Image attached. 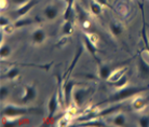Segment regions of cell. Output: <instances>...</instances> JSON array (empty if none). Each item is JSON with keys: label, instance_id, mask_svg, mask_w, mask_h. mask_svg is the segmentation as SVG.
Wrapping results in <instances>:
<instances>
[{"label": "cell", "instance_id": "obj_29", "mask_svg": "<svg viewBox=\"0 0 149 127\" xmlns=\"http://www.w3.org/2000/svg\"><path fill=\"white\" fill-rule=\"evenodd\" d=\"M138 125L141 127H149V115H143L138 121Z\"/></svg>", "mask_w": 149, "mask_h": 127}, {"label": "cell", "instance_id": "obj_16", "mask_svg": "<svg viewBox=\"0 0 149 127\" xmlns=\"http://www.w3.org/2000/svg\"><path fill=\"white\" fill-rule=\"evenodd\" d=\"M45 16L49 21H53L58 16V9L54 6H48L45 9Z\"/></svg>", "mask_w": 149, "mask_h": 127}, {"label": "cell", "instance_id": "obj_27", "mask_svg": "<svg viewBox=\"0 0 149 127\" xmlns=\"http://www.w3.org/2000/svg\"><path fill=\"white\" fill-rule=\"evenodd\" d=\"M72 26H74V22H70V21H65L63 25V28H62V34L64 36H68V35L71 34L72 31Z\"/></svg>", "mask_w": 149, "mask_h": 127}, {"label": "cell", "instance_id": "obj_19", "mask_svg": "<svg viewBox=\"0 0 149 127\" xmlns=\"http://www.w3.org/2000/svg\"><path fill=\"white\" fill-rule=\"evenodd\" d=\"M127 82H129V79L125 75H123L120 79H118L117 81H112V82H108V84L112 87H115L117 90H120V88H123L127 85Z\"/></svg>", "mask_w": 149, "mask_h": 127}, {"label": "cell", "instance_id": "obj_24", "mask_svg": "<svg viewBox=\"0 0 149 127\" xmlns=\"http://www.w3.org/2000/svg\"><path fill=\"white\" fill-rule=\"evenodd\" d=\"M79 126H106V124L103 121L98 120V119H93V120L86 121V122H81L80 124H78Z\"/></svg>", "mask_w": 149, "mask_h": 127}, {"label": "cell", "instance_id": "obj_13", "mask_svg": "<svg viewBox=\"0 0 149 127\" xmlns=\"http://www.w3.org/2000/svg\"><path fill=\"white\" fill-rule=\"evenodd\" d=\"M118 67H113L111 65H100L98 67V75L102 80H108L110 75L112 73V71L117 69Z\"/></svg>", "mask_w": 149, "mask_h": 127}, {"label": "cell", "instance_id": "obj_23", "mask_svg": "<svg viewBox=\"0 0 149 127\" xmlns=\"http://www.w3.org/2000/svg\"><path fill=\"white\" fill-rule=\"evenodd\" d=\"M90 9H91L92 14L96 15V16L102 14V4L98 3L95 0H91V2H90Z\"/></svg>", "mask_w": 149, "mask_h": 127}, {"label": "cell", "instance_id": "obj_28", "mask_svg": "<svg viewBox=\"0 0 149 127\" xmlns=\"http://www.w3.org/2000/svg\"><path fill=\"white\" fill-rule=\"evenodd\" d=\"M112 123H113L115 126H124L127 124V119L123 114H118V115H116L113 117Z\"/></svg>", "mask_w": 149, "mask_h": 127}, {"label": "cell", "instance_id": "obj_11", "mask_svg": "<svg viewBox=\"0 0 149 127\" xmlns=\"http://www.w3.org/2000/svg\"><path fill=\"white\" fill-rule=\"evenodd\" d=\"M82 52H83V49H82V45H81V44H79V45H78V48H77V52H76V54H74V60L71 61L70 66L68 67L67 71H66V72L64 73V75H63L64 81H65V80H67V78L69 77V75H70L71 71H72V69H74V67H76V65H77V61H78L79 58H80V56H81Z\"/></svg>", "mask_w": 149, "mask_h": 127}, {"label": "cell", "instance_id": "obj_14", "mask_svg": "<svg viewBox=\"0 0 149 127\" xmlns=\"http://www.w3.org/2000/svg\"><path fill=\"white\" fill-rule=\"evenodd\" d=\"M139 7L142 9V14H143V28H142V39L143 43L145 46V50L149 53V39L147 36V30H146V22H145V13H144V8L142 4H139Z\"/></svg>", "mask_w": 149, "mask_h": 127}, {"label": "cell", "instance_id": "obj_22", "mask_svg": "<svg viewBox=\"0 0 149 127\" xmlns=\"http://www.w3.org/2000/svg\"><path fill=\"white\" fill-rule=\"evenodd\" d=\"M19 75V69L16 67H13L9 71H7V73H6L4 75H2L1 78L8 79V80H15Z\"/></svg>", "mask_w": 149, "mask_h": 127}, {"label": "cell", "instance_id": "obj_20", "mask_svg": "<svg viewBox=\"0 0 149 127\" xmlns=\"http://www.w3.org/2000/svg\"><path fill=\"white\" fill-rule=\"evenodd\" d=\"M74 10H76V19H79V21L81 22V24L88 22V14H86V11H84L78 3H76Z\"/></svg>", "mask_w": 149, "mask_h": 127}, {"label": "cell", "instance_id": "obj_18", "mask_svg": "<svg viewBox=\"0 0 149 127\" xmlns=\"http://www.w3.org/2000/svg\"><path fill=\"white\" fill-rule=\"evenodd\" d=\"M109 29H110V32L112 34L113 37H119L123 31L121 24H119L117 21H111V22L109 23Z\"/></svg>", "mask_w": 149, "mask_h": 127}, {"label": "cell", "instance_id": "obj_32", "mask_svg": "<svg viewBox=\"0 0 149 127\" xmlns=\"http://www.w3.org/2000/svg\"><path fill=\"white\" fill-rule=\"evenodd\" d=\"M28 1H29V0H12V2L14 4H16V6H22V4L28 2Z\"/></svg>", "mask_w": 149, "mask_h": 127}, {"label": "cell", "instance_id": "obj_30", "mask_svg": "<svg viewBox=\"0 0 149 127\" xmlns=\"http://www.w3.org/2000/svg\"><path fill=\"white\" fill-rule=\"evenodd\" d=\"M9 95V90H8L7 86H1L0 88V97H1V100H3L8 97Z\"/></svg>", "mask_w": 149, "mask_h": 127}, {"label": "cell", "instance_id": "obj_8", "mask_svg": "<svg viewBox=\"0 0 149 127\" xmlns=\"http://www.w3.org/2000/svg\"><path fill=\"white\" fill-rule=\"evenodd\" d=\"M83 42H84V46L86 48L88 52L92 55V57L96 60L97 63L100 64V60H98V58H97V56H96L97 48H96V45H95V42L92 40V38L90 37L89 35L84 34L83 35Z\"/></svg>", "mask_w": 149, "mask_h": 127}, {"label": "cell", "instance_id": "obj_21", "mask_svg": "<svg viewBox=\"0 0 149 127\" xmlns=\"http://www.w3.org/2000/svg\"><path fill=\"white\" fill-rule=\"evenodd\" d=\"M38 22L37 19H16V22L14 23V27L15 28H21V27H26V26H29L31 24H34V23Z\"/></svg>", "mask_w": 149, "mask_h": 127}, {"label": "cell", "instance_id": "obj_5", "mask_svg": "<svg viewBox=\"0 0 149 127\" xmlns=\"http://www.w3.org/2000/svg\"><path fill=\"white\" fill-rule=\"evenodd\" d=\"M78 84L74 80H66L64 81V97H65V108L70 107L72 101V94H74V86Z\"/></svg>", "mask_w": 149, "mask_h": 127}, {"label": "cell", "instance_id": "obj_4", "mask_svg": "<svg viewBox=\"0 0 149 127\" xmlns=\"http://www.w3.org/2000/svg\"><path fill=\"white\" fill-rule=\"evenodd\" d=\"M93 92L94 90H91V88H74L72 94V101L77 107H81L86 100V98Z\"/></svg>", "mask_w": 149, "mask_h": 127}, {"label": "cell", "instance_id": "obj_6", "mask_svg": "<svg viewBox=\"0 0 149 127\" xmlns=\"http://www.w3.org/2000/svg\"><path fill=\"white\" fill-rule=\"evenodd\" d=\"M37 96V90L34 85H25L24 86V95H23L21 102L23 105H27L31 101H34Z\"/></svg>", "mask_w": 149, "mask_h": 127}, {"label": "cell", "instance_id": "obj_25", "mask_svg": "<svg viewBox=\"0 0 149 127\" xmlns=\"http://www.w3.org/2000/svg\"><path fill=\"white\" fill-rule=\"evenodd\" d=\"M123 71H124L123 68H117V69H115V70L112 71V73L110 75V77H109V79L107 80V81H108V82L117 81L118 79H120L123 75H124V73H123Z\"/></svg>", "mask_w": 149, "mask_h": 127}, {"label": "cell", "instance_id": "obj_9", "mask_svg": "<svg viewBox=\"0 0 149 127\" xmlns=\"http://www.w3.org/2000/svg\"><path fill=\"white\" fill-rule=\"evenodd\" d=\"M38 0H29L28 2H26V3L22 4V6H19V9H16L15 10V16L17 17V19H21V17H23L24 15H26L28 12L33 9V8L37 4Z\"/></svg>", "mask_w": 149, "mask_h": 127}, {"label": "cell", "instance_id": "obj_26", "mask_svg": "<svg viewBox=\"0 0 149 127\" xmlns=\"http://www.w3.org/2000/svg\"><path fill=\"white\" fill-rule=\"evenodd\" d=\"M11 52H12L11 48L8 44L1 45V48H0V57H1V59L8 58V57L11 55Z\"/></svg>", "mask_w": 149, "mask_h": 127}, {"label": "cell", "instance_id": "obj_17", "mask_svg": "<svg viewBox=\"0 0 149 127\" xmlns=\"http://www.w3.org/2000/svg\"><path fill=\"white\" fill-rule=\"evenodd\" d=\"M132 105H133L132 107H133V109H134L135 111H141V110H143L146 106L148 105V100L145 97H136L133 100Z\"/></svg>", "mask_w": 149, "mask_h": 127}, {"label": "cell", "instance_id": "obj_12", "mask_svg": "<svg viewBox=\"0 0 149 127\" xmlns=\"http://www.w3.org/2000/svg\"><path fill=\"white\" fill-rule=\"evenodd\" d=\"M74 0H67V7L65 9V13H64V19L65 21H70L74 22L76 19V10L74 8Z\"/></svg>", "mask_w": 149, "mask_h": 127}, {"label": "cell", "instance_id": "obj_2", "mask_svg": "<svg viewBox=\"0 0 149 127\" xmlns=\"http://www.w3.org/2000/svg\"><path fill=\"white\" fill-rule=\"evenodd\" d=\"M37 109L35 108H27V107H22V106L15 105H6L1 110V114L3 116H9V117H19L31 113H37Z\"/></svg>", "mask_w": 149, "mask_h": 127}, {"label": "cell", "instance_id": "obj_7", "mask_svg": "<svg viewBox=\"0 0 149 127\" xmlns=\"http://www.w3.org/2000/svg\"><path fill=\"white\" fill-rule=\"evenodd\" d=\"M58 106H61L60 100H58V96H57V92L52 94V96L50 98L48 102V109H49V120L53 119V116L55 115L56 111L58 109Z\"/></svg>", "mask_w": 149, "mask_h": 127}, {"label": "cell", "instance_id": "obj_15", "mask_svg": "<svg viewBox=\"0 0 149 127\" xmlns=\"http://www.w3.org/2000/svg\"><path fill=\"white\" fill-rule=\"evenodd\" d=\"M45 37H47V34H45V30L38 28L31 35V40H33V43H35V44H41L45 40Z\"/></svg>", "mask_w": 149, "mask_h": 127}, {"label": "cell", "instance_id": "obj_1", "mask_svg": "<svg viewBox=\"0 0 149 127\" xmlns=\"http://www.w3.org/2000/svg\"><path fill=\"white\" fill-rule=\"evenodd\" d=\"M146 90H148V87H144V86H125L123 88L118 90L116 93L111 94L105 100L98 102L96 106H103V105H107V104L120 102V101L129 99L131 97H134V96L143 93V92H146Z\"/></svg>", "mask_w": 149, "mask_h": 127}, {"label": "cell", "instance_id": "obj_3", "mask_svg": "<svg viewBox=\"0 0 149 127\" xmlns=\"http://www.w3.org/2000/svg\"><path fill=\"white\" fill-rule=\"evenodd\" d=\"M122 108L121 105H118V106H112V107H109V108H106L104 110H101V111H91L89 113H86L84 115H81L77 117L76 119V122H78V123H81V122H86V121H90V120H93V119H100V117H103L105 115H110V114H113L116 113L117 111H119L120 109Z\"/></svg>", "mask_w": 149, "mask_h": 127}, {"label": "cell", "instance_id": "obj_10", "mask_svg": "<svg viewBox=\"0 0 149 127\" xmlns=\"http://www.w3.org/2000/svg\"><path fill=\"white\" fill-rule=\"evenodd\" d=\"M137 69L139 77L142 79H148L149 78V64L143 58L142 55H138L137 59Z\"/></svg>", "mask_w": 149, "mask_h": 127}, {"label": "cell", "instance_id": "obj_31", "mask_svg": "<svg viewBox=\"0 0 149 127\" xmlns=\"http://www.w3.org/2000/svg\"><path fill=\"white\" fill-rule=\"evenodd\" d=\"M9 25H10V22H9V19H7V17H3V16H1L0 17V26L2 27V28H7V27H9Z\"/></svg>", "mask_w": 149, "mask_h": 127}, {"label": "cell", "instance_id": "obj_33", "mask_svg": "<svg viewBox=\"0 0 149 127\" xmlns=\"http://www.w3.org/2000/svg\"><path fill=\"white\" fill-rule=\"evenodd\" d=\"M95 1H97L98 3H101L102 6H106V7H109L108 0H95Z\"/></svg>", "mask_w": 149, "mask_h": 127}]
</instances>
